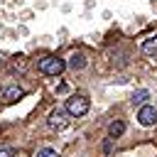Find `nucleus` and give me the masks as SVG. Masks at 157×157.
<instances>
[{
  "mask_svg": "<svg viewBox=\"0 0 157 157\" xmlns=\"http://www.w3.org/2000/svg\"><path fill=\"white\" fill-rule=\"evenodd\" d=\"M86 64H88V61H86V56H83L81 52H74V54L69 56V61H66V66H69V69H74V71L86 69Z\"/></svg>",
  "mask_w": 157,
  "mask_h": 157,
  "instance_id": "obj_5",
  "label": "nucleus"
},
{
  "mask_svg": "<svg viewBox=\"0 0 157 157\" xmlns=\"http://www.w3.org/2000/svg\"><path fill=\"white\" fill-rule=\"evenodd\" d=\"M37 69H39L42 74H47V76H59V74L66 69V61L59 59V56H54V54H49V56H42V59L37 61Z\"/></svg>",
  "mask_w": 157,
  "mask_h": 157,
  "instance_id": "obj_1",
  "label": "nucleus"
},
{
  "mask_svg": "<svg viewBox=\"0 0 157 157\" xmlns=\"http://www.w3.org/2000/svg\"><path fill=\"white\" fill-rule=\"evenodd\" d=\"M140 49H142V54H147V56H157V34H150L147 39H142Z\"/></svg>",
  "mask_w": 157,
  "mask_h": 157,
  "instance_id": "obj_6",
  "label": "nucleus"
},
{
  "mask_svg": "<svg viewBox=\"0 0 157 157\" xmlns=\"http://www.w3.org/2000/svg\"><path fill=\"white\" fill-rule=\"evenodd\" d=\"M37 157H59V155H56V150H52V147H42V150L37 152Z\"/></svg>",
  "mask_w": 157,
  "mask_h": 157,
  "instance_id": "obj_9",
  "label": "nucleus"
},
{
  "mask_svg": "<svg viewBox=\"0 0 157 157\" xmlns=\"http://www.w3.org/2000/svg\"><path fill=\"white\" fill-rule=\"evenodd\" d=\"M137 123L145 125V128L155 125V123H157V108H155V105H142L140 113H137Z\"/></svg>",
  "mask_w": 157,
  "mask_h": 157,
  "instance_id": "obj_4",
  "label": "nucleus"
},
{
  "mask_svg": "<svg viewBox=\"0 0 157 157\" xmlns=\"http://www.w3.org/2000/svg\"><path fill=\"white\" fill-rule=\"evenodd\" d=\"M145 98H147V91H137V93H132V103H145Z\"/></svg>",
  "mask_w": 157,
  "mask_h": 157,
  "instance_id": "obj_10",
  "label": "nucleus"
},
{
  "mask_svg": "<svg viewBox=\"0 0 157 157\" xmlns=\"http://www.w3.org/2000/svg\"><path fill=\"white\" fill-rule=\"evenodd\" d=\"M49 128L56 130V132L66 130V128H69V113H66L64 108H54V110L49 113Z\"/></svg>",
  "mask_w": 157,
  "mask_h": 157,
  "instance_id": "obj_3",
  "label": "nucleus"
},
{
  "mask_svg": "<svg viewBox=\"0 0 157 157\" xmlns=\"http://www.w3.org/2000/svg\"><path fill=\"white\" fill-rule=\"evenodd\" d=\"M123 132H125V123H123V120H113V123L108 125V135H110V137H120Z\"/></svg>",
  "mask_w": 157,
  "mask_h": 157,
  "instance_id": "obj_8",
  "label": "nucleus"
},
{
  "mask_svg": "<svg viewBox=\"0 0 157 157\" xmlns=\"http://www.w3.org/2000/svg\"><path fill=\"white\" fill-rule=\"evenodd\" d=\"M0 157H12V150L10 147H0Z\"/></svg>",
  "mask_w": 157,
  "mask_h": 157,
  "instance_id": "obj_11",
  "label": "nucleus"
},
{
  "mask_svg": "<svg viewBox=\"0 0 157 157\" xmlns=\"http://www.w3.org/2000/svg\"><path fill=\"white\" fill-rule=\"evenodd\" d=\"M88 108H91V103H88L86 96H71V98H66V105H64V110H66L71 118H81V115H86Z\"/></svg>",
  "mask_w": 157,
  "mask_h": 157,
  "instance_id": "obj_2",
  "label": "nucleus"
},
{
  "mask_svg": "<svg viewBox=\"0 0 157 157\" xmlns=\"http://www.w3.org/2000/svg\"><path fill=\"white\" fill-rule=\"evenodd\" d=\"M22 96H25V91L17 88V86H7V88L2 91V98H5V101H17V98H22Z\"/></svg>",
  "mask_w": 157,
  "mask_h": 157,
  "instance_id": "obj_7",
  "label": "nucleus"
}]
</instances>
